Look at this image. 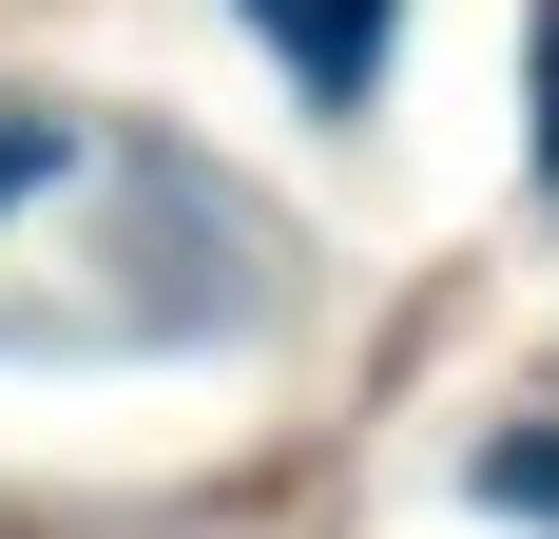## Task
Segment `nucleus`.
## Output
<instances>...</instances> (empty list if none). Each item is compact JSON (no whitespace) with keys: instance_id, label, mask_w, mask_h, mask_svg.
<instances>
[{"instance_id":"2","label":"nucleus","mask_w":559,"mask_h":539,"mask_svg":"<svg viewBox=\"0 0 559 539\" xmlns=\"http://www.w3.org/2000/svg\"><path fill=\"white\" fill-rule=\"evenodd\" d=\"M39 173H58V135H0V213H20V193H39Z\"/></svg>"},{"instance_id":"1","label":"nucleus","mask_w":559,"mask_h":539,"mask_svg":"<svg viewBox=\"0 0 559 539\" xmlns=\"http://www.w3.org/2000/svg\"><path fill=\"white\" fill-rule=\"evenodd\" d=\"M251 20H271V58L309 97H367V77H386V0H251Z\"/></svg>"},{"instance_id":"3","label":"nucleus","mask_w":559,"mask_h":539,"mask_svg":"<svg viewBox=\"0 0 559 539\" xmlns=\"http://www.w3.org/2000/svg\"><path fill=\"white\" fill-rule=\"evenodd\" d=\"M540 173H559V20H540Z\"/></svg>"}]
</instances>
